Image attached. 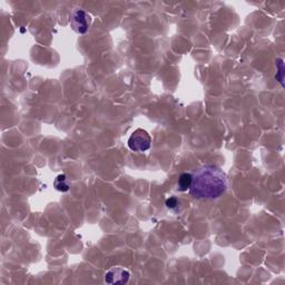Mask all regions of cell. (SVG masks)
<instances>
[{
  "instance_id": "obj_5",
  "label": "cell",
  "mask_w": 285,
  "mask_h": 285,
  "mask_svg": "<svg viewBox=\"0 0 285 285\" xmlns=\"http://www.w3.org/2000/svg\"><path fill=\"white\" fill-rule=\"evenodd\" d=\"M192 181H193V174L189 173H184L182 174L178 178L177 182V189L181 192H186L187 189H189L192 185Z\"/></svg>"
},
{
  "instance_id": "obj_8",
  "label": "cell",
  "mask_w": 285,
  "mask_h": 285,
  "mask_svg": "<svg viewBox=\"0 0 285 285\" xmlns=\"http://www.w3.org/2000/svg\"><path fill=\"white\" fill-rule=\"evenodd\" d=\"M166 207L169 209H175L178 205V200L176 197H169V199L166 201Z\"/></svg>"
},
{
  "instance_id": "obj_2",
  "label": "cell",
  "mask_w": 285,
  "mask_h": 285,
  "mask_svg": "<svg viewBox=\"0 0 285 285\" xmlns=\"http://www.w3.org/2000/svg\"><path fill=\"white\" fill-rule=\"evenodd\" d=\"M150 145H152V138L146 130L142 128L134 130V133L128 138V147L133 152H146L150 148Z\"/></svg>"
},
{
  "instance_id": "obj_6",
  "label": "cell",
  "mask_w": 285,
  "mask_h": 285,
  "mask_svg": "<svg viewBox=\"0 0 285 285\" xmlns=\"http://www.w3.org/2000/svg\"><path fill=\"white\" fill-rule=\"evenodd\" d=\"M54 187L59 192H68L69 191V188H70L69 181L65 174H61V175H58L56 178H55Z\"/></svg>"
},
{
  "instance_id": "obj_4",
  "label": "cell",
  "mask_w": 285,
  "mask_h": 285,
  "mask_svg": "<svg viewBox=\"0 0 285 285\" xmlns=\"http://www.w3.org/2000/svg\"><path fill=\"white\" fill-rule=\"evenodd\" d=\"M130 273L124 267L115 266L105 273V283L107 284H126L129 281Z\"/></svg>"
},
{
  "instance_id": "obj_7",
  "label": "cell",
  "mask_w": 285,
  "mask_h": 285,
  "mask_svg": "<svg viewBox=\"0 0 285 285\" xmlns=\"http://www.w3.org/2000/svg\"><path fill=\"white\" fill-rule=\"evenodd\" d=\"M276 67H278V74L275 76L276 81L284 87V61L282 58L276 59Z\"/></svg>"
},
{
  "instance_id": "obj_3",
  "label": "cell",
  "mask_w": 285,
  "mask_h": 285,
  "mask_svg": "<svg viewBox=\"0 0 285 285\" xmlns=\"http://www.w3.org/2000/svg\"><path fill=\"white\" fill-rule=\"evenodd\" d=\"M92 23V17L82 9H76L70 16V27L77 34L84 35L89 29Z\"/></svg>"
},
{
  "instance_id": "obj_1",
  "label": "cell",
  "mask_w": 285,
  "mask_h": 285,
  "mask_svg": "<svg viewBox=\"0 0 285 285\" xmlns=\"http://www.w3.org/2000/svg\"><path fill=\"white\" fill-rule=\"evenodd\" d=\"M226 174L215 165H204L193 174L189 194L199 200H215L226 191Z\"/></svg>"
}]
</instances>
